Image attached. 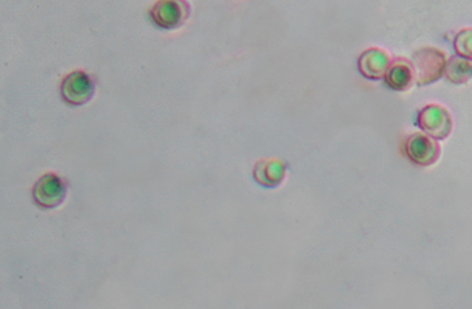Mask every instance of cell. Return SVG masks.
I'll return each mask as SVG.
<instances>
[{"mask_svg":"<svg viewBox=\"0 0 472 309\" xmlns=\"http://www.w3.org/2000/svg\"><path fill=\"white\" fill-rule=\"evenodd\" d=\"M286 173H288V168L282 160H261L254 167L255 181L266 188H275L282 184Z\"/></svg>","mask_w":472,"mask_h":309,"instance_id":"obj_9","label":"cell"},{"mask_svg":"<svg viewBox=\"0 0 472 309\" xmlns=\"http://www.w3.org/2000/svg\"><path fill=\"white\" fill-rule=\"evenodd\" d=\"M95 91L94 78L84 70L70 72L61 83V98L67 106H84L94 98Z\"/></svg>","mask_w":472,"mask_h":309,"instance_id":"obj_5","label":"cell"},{"mask_svg":"<svg viewBox=\"0 0 472 309\" xmlns=\"http://www.w3.org/2000/svg\"><path fill=\"white\" fill-rule=\"evenodd\" d=\"M418 129L436 140H446L454 131V117L443 104L429 103L417 112Z\"/></svg>","mask_w":472,"mask_h":309,"instance_id":"obj_3","label":"cell"},{"mask_svg":"<svg viewBox=\"0 0 472 309\" xmlns=\"http://www.w3.org/2000/svg\"><path fill=\"white\" fill-rule=\"evenodd\" d=\"M190 7L188 0H157L151 5L149 15L157 27L162 30H176L184 26L190 19Z\"/></svg>","mask_w":472,"mask_h":309,"instance_id":"obj_4","label":"cell"},{"mask_svg":"<svg viewBox=\"0 0 472 309\" xmlns=\"http://www.w3.org/2000/svg\"><path fill=\"white\" fill-rule=\"evenodd\" d=\"M393 58L382 47H369L358 57V70L367 80H384Z\"/></svg>","mask_w":472,"mask_h":309,"instance_id":"obj_7","label":"cell"},{"mask_svg":"<svg viewBox=\"0 0 472 309\" xmlns=\"http://www.w3.org/2000/svg\"><path fill=\"white\" fill-rule=\"evenodd\" d=\"M67 181L55 173H46L36 182L33 188V199L36 206L52 210L66 201Z\"/></svg>","mask_w":472,"mask_h":309,"instance_id":"obj_6","label":"cell"},{"mask_svg":"<svg viewBox=\"0 0 472 309\" xmlns=\"http://www.w3.org/2000/svg\"><path fill=\"white\" fill-rule=\"evenodd\" d=\"M384 81L387 88L393 91L404 92L412 88L416 84V72L412 60L405 57L393 58Z\"/></svg>","mask_w":472,"mask_h":309,"instance_id":"obj_8","label":"cell"},{"mask_svg":"<svg viewBox=\"0 0 472 309\" xmlns=\"http://www.w3.org/2000/svg\"><path fill=\"white\" fill-rule=\"evenodd\" d=\"M401 149L404 156L412 164L421 168L432 167L436 164L441 156L440 140L429 137L423 131H416L405 137Z\"/></svg>","mask_w":472,"mask_h":309,"instance_id":"obj_2","label":"cell"},{"mask_svg":"<svg viewBox=\"0 0 472 309\" xmlns=\"http://www.w3.org/2000/svg\"><path fill=\"white\" fill-rule=\"evenodd\" d=\"M444 77L455 86H463V84L468 83L472 77V61L457 55L448 57Z\"/></svg>","mask_w":472,"mask_h":309,"instance_id":"obj_10","label":"cell"},{"mask_svg":"<svg viewBox=\"0 0 472 309\" xmlns=\"http://www.w3.org/2000/svg\"><path fill=\"white\" fill-rule=\"evenodd\" d=\"M454 50L460 57L472 61V27L459 30L454 38Z\"/></svg>","mask_w":472,"mask_h":309,"instance_id":"obj_11","label":"cell"},{"mask_svg":"<svg viewBox=\"0 0 472 309\" xmlns=\"http://www.w3.org/2000/svg\"><path fill=\"white\" fill-rule=\"evenodd\" d=\"M446 61H448L446 53L438 47L426 46L416 50L412 58L416 72V86H431L444 77Z\"/></svg>","mask_w":472,"mask_h":309,"instance_id":"obj_1","label":"cell"}]
</instances>
